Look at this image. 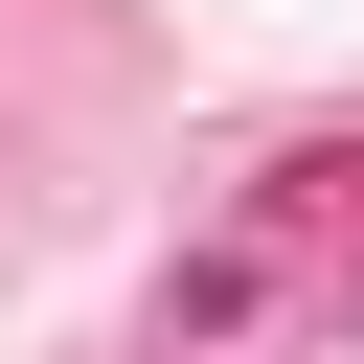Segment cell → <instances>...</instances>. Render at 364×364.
Listing matches in <instances>:
<instances>
[{"instance_id": "cell-1", "label": "cell", "mask_w": 364, "mask_h": 364, "mask_svg": "<svg viewBox=\"0 0 364 364\" xmlns=\"http://www.w3.org/2000/svg\"><path fill=\"white\" fill-rule=\"evenodd\" d=\"M273 296H296V182H273V205H250V228H205V250H182V273H159V341H182V364H228V341H250V318H273Z\"/></svg>"}]
</instances>
